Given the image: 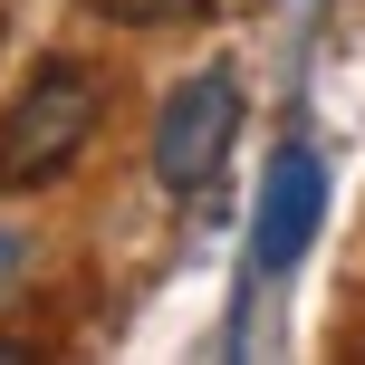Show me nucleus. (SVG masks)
<instances>
[{"mask_svg": "<svg viewBox=\"0 0 365 365\" xmlns=\"http://www.w3.org/2000/svg\"><path fill=\"white\" fill-rule=\"evenodd\" d=\"M96 19H115V29H182V19H202L212 0H87Z\"/></svg>", "mask_w": 365, "mask_h": 365, "instance_id": "nucleus-4", "label": "nucleus"}, {"mask_svg": "<svg viewBox=\"0 0 365 365\" xmlns=\"http://www.w3.org/2000/svg\"><path fill=\"white\" fill-rule=\"evenodd\" d=\"M231 135H240V77L231 68L182 77L164 96V115H154V182L164 192H202L221 173V154H231Z\"/></svg>", "mask_w": 365, "mask_h": 365, "instance_id": "nucleus-2", "label": "nucleus"}, {"mask_svg": "<svg viewBox=\"0 0 365 365\" xmlns=\"http://www.w3.org/2000/svg\"><path fill=\"white\" fill-rule=\"evenodd\" d=\"M317 221H327V164H317L308 145H279L269 173H259V221H250L259 279L298 269V259H308V240H317Z\"/></svg>", "mask_w": 365, "mask_h": 365, "instance_id": "nucleus-3", "label": "nucleus"}, {"mask_svg": "<svg viewBox=\"0 0 365 365\" xmlns=\"http://www.w3.org/2000/svg\"><path fill=\"white\" fill-rule=\"evenodd\" d=\"M96 115H106L96 68L48 58V68H38L29 87L10 96V115H0V192H38V182H58L77 154H87Z\"/></svg>", "mask_w": 365, "mask_h": 365, "instance_id": "nucleus-1", "label": "nucleus"}]
</instances>
